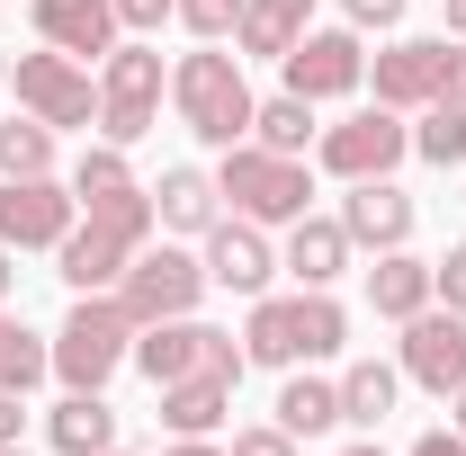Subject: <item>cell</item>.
<instances>
[{"instance_id": "1", "label": "cell", "mask_w": 466, "mask_h": 456, "mask_svg": "<svg viewBox=\"0 0 466 456\" xmlns=\"http://www.w3.org/2000/svg\"><path fill=\"white\" fill-rule=\"evenodd\" d=\"M171 108L179 125L198 134V144H251V81H242V55H225V45H198V55L171 63Z\"/></svg>"}, {"instance_id": "2", "label": "cell", "mask_w": 466, "mask_h": 456, "mask_svg": "<svg viewBox=\"0 0 466 456\" xmlns=\"http://www.w3.org/2000/svg\"><path fill=\"white\" fill-rule=\"evenodd\" d=\"M216 197H233V215L242 224H279L288 233L296 215H314V171L296 162V153H260V144H225V162H216Z\"/></svg>"}, {"instance_id": "3", "label": "cell", "mask_w": 466, "mask_h": 456, "mask_svg": "<svg viewBox=\"0 0 466 456\" xmlns=\"http://www.w3.org/2000/svg\"><path fill=\"white\" fill-rule=\"evenodd\" d=\"M126 358H135V313L116 295H72V313L55 332V376L72 394H108V376Z\"/></svg>"}, {"instance_id": "4", "label": "cell", "mask_w": 466, "mask_h": 456, "mask_svg": "<svg viewBox=\"0 0 466 456\" xmlns=\"http://www.w3.org/2000/svg\"><path fill=\"white\" fill-rule=\"evenodd\" d=\"M162 90H171L162 55L135 45V36H116L99 55V144H144L162 125Z\"/></svg>"}, {"instance_id": "5", "label": "cell", "mask_w": 466, "mask_h": 456, "mask_svg": "<svg viewBox=\"0 0 466 456\" xmlns=\"http://www.w3.org/2000/svg\"><path fill=\"white\" fill-rule=\"evenodd\" d=\"M314 162L341 179H395V162H412V125H404V108H359V116H341V125H323L314 134Z\"/></svg>"}, {"instance_id": "6", "label": "cell", "mask_w": 466, "mask_h": 456, "mask_svg": "<svg viewBox=\"0 0 466 456\" xmlns=\"http://www.w3.org/2000/svg\"><path fill=\"white\" fill-rule=\"evenodd\" d=\"M198 295H207V260H188V251H135L126 260V278H116V304L135 313V332L144 322H171V313H198Z\"/></svg>"}, {"instance_id": "7", "label": "cell", "mask_w": 466, "mask_h": 456, "mask_svg": "<svg viewBox=\"0 0 466 456\" xmlns=\"http://www.w3.org/2000/svg\"><path fill=\"white\" fill-rule=\"evenodd\" d=\"M9 90H18V108L46 116L55 134H63V125H99V81H90L72 55H55V45L9 63Z\"/></svg>"}, {"instance_id": "8", "label": "cell", "mask_w": 466, "mask_h": 456, "mask_svg": "<svg viewBox=\"0 0 466 456\" xmlns=\"http://www.w3.org/2000/svg\"><path fill=\"white\" fill-rule=\"evenodd\" d=\"M288 72V90L296 99H350V90H368V45H359V27H305L296 36V55L279 63Z\"/></svg>"}, {"instance_id": "9", "label": "cell", "mask_w": 466, "mask_h": 456, "mask_svg": "<svg viewBox=\"0 0 466 456\" xmlns=\"http://www.w3.org/2000/svg\"><path fill=\"white\" fill-rule=\"evenodd\" d=\"M81 224V197H72V179H0V242L9 251H55L63 233Z\"/></svg>"}, {"instance_id": "10", "label": "cell", "mask_w": 466, "mask_h": 456, "mask_svg": "<svg viewBox=\"0 0 466 456\" xmlns=\"http://www.w3.org/2000/svg\"><path fill=\"white\" fill-rule=\"evenodd\" d=\"M395 367H404L412 385H431V394L449 402V394L466 385V313H449V304H421V313L404 322V358H395Z\"/></svg>"}, {"instance_id": "11", "label": "cell", "mask_w": 466, "mask_h": 456, "mask_svg": "<svg viewBox=\"0 0 466 456\" xmlns=\"http://www.w3.org/2000/svg\"><path fill=\"white\" fill-rule=\"evenodd\" d=\"M368 81H377V108L421 116L440 99V81H449V36H395L386 55L368 63Z\"/></svg>"}, {"instance_id": "12", "label": "cell", "mask_w": 466, "mask_h": 456, "mask_svg": "<svg viewBox=\"0 0 466 456\" xmlns=\"http://www.w3.org/2000/svg\"><path fill=\"white\" fill-rule=\"evenodd\" d=\"M269 278H279L269 233L242 224V215H216V224H207V286H225V295H269Z\"/></svg>"}, {"instance_id": "13", "label": "cell", "mask_w": 466, "mask_h": 456, "mask_svg": "<svg viewBox=\"0 0 466 456\" xmlns=\"http://www.w3.org/2000/svg\"><path fill=\"white\" fill-rule=\"evenodd\" d=\"M412 224H421V206H412L395 179H350V197H341V233H350V251H404Z\"/></svg>"}, {"instance_id": "14", "label": "cell", "mask_w": 466, "mask_h": 456, "mask_svg": "<svg viewBox=\"0 0 466 456\" xmlns=\"http://www.w3.org/2000/svg\"><path fill=\"white\" fill-rule=\"evenodd\" d=\"M27 18H36V36L55 45V55H72V63H90V55H108L116 36V0H27Z\"/></svg>"}, {"instance_id": "15", "label": "cell", "mask_w": 466, "mask_h": 456, "mask_svg": "<svg viewBox=\"0 0 466 456\" xmlns=\"http://www.w3.org/2000/svg\"><path fill=\"white\" fill-rule=\"evenodd\" d=\"M207 341H216V322H198V313L144 322V332H135V367H144L153 394H162V385H179V376H207Z\"/></svg>"}, {"instance_id": "16", "label": "cell", "mask_w": 466, "mask_h": 456, "mask_svg": "<svg viewBox=\"0 0 466 456\" xmlns=\"http://www.w3.org/2000/svg\"><path fill=\"white\" fill-rule=\"evenodd\" d=\"M126 260H135V251H126L116 233H99L90 215H81V224H72V233L55 242V278L72 286V295H116V278H126Z\"/></svg>"}, {"instance_id": "17", "label": "cell", "mask_w": 466, "mask_h": 456, "mask_svg": "<svg viewBox=\"0 0 466 456\" xmlns=\"http://www.w3.org/2000/svg\"><path fill=\"white\" fill-rule=\"evenodd\" d=\"M242 349H251V367H314L305 358V295H251Z\"/></svg>"}, {"instance_id": "18", "label": "cell", "mask_w": 466, "mask_h": 456, "mask_svg": "<svg viewBox=\"0 0 466 456\" xmlns=\"http://www.w3.org/2000/svg\"><path fill=\"white\" fill-rule=\"evenodd\" d=\"M305 27H314V0H242L233 55H242V63H288Z\"/></svg>"}, {"instance_id": "19", "label": "cell", "mask_w": 466, "mask_h": 456, "mask_svg": "<svg viewBox=\"0 0 466 456\" xmlns=\"http://www.w3.org/2000/svg\"><path fill=\"white\" fill-rule=\"evenodd\" d=\"M279 269H288L296 286H332V278L350 269L341 215H296V224H288V251H279Z\"/></svg>"}, {"instance_id": "20", "label": "cell", "mask_w": 466, "mask_h": 456, "mask_svg": "<svg viewBox=\"0 0 466 456\" xmlns=\"http://www.w3.org/2000/svg\"><path fill=\"white\" fill-rule=\"evenodd\" d=\"M421 304H440V286H431V260H412V251H377V269H368V313H386V322H412Z\"/></svg>"}, {"instance_id": "21", "label": "cell", "mask_w": 466, "mask_h": 456, "mask_svg": "<svg viewBox=\"0 0 466 456\" xmlns=\"http://www.w3.org/2000/svg\"><path fill=\"white\" fill-rule=\"evenodd\" d=\"M279 430H288V439H332V430H341V376L288 367V385H279Z\"/></svg>"}, {"instance_id": "22", "label": "cell", "mask_w": 466, "mask_h": 456, "mask_svg": "<svg viewBox=\"0 0 466 456\" xmlns=\"http://www.w3.org/2000/svg\"><path fill=\"white\" fill-rule=\"evenodd\" d=\"M225 411H233L225 376H179V385H162V430H171V439H216Z\"/></svg>"}, {"instance_id": "23", "label": "cell", "mask_w": 466, "mask_h": 456, "mask_svg": "<svg viewBox=\"0 0 466 456\" xmlns=\"http://www.w3.org/2000/svg\"><path fill=\"white\" fill-rule=\"evenodd\" d=\"M46 439H55V456H108L116 448L108 394H63L55 411H46Z\"/></svg>"}, {"instance_id": "24", "label": "cell", "mask_w": 466, "mask_h": 456, "mask_svg": "<svg viewBox=\"0 0 466 456\" xmlns=\"http://www.w3.org/2000/svg\"><path fill=\"white\" fill-rule=\"evenodd\" d=\"M153 215H162V233H207L216 215H225V197H216V179L207 171H162V188H153Z\"/></svg>"}, {"instance_id": "25", "label": "cell", "mask_w": 466, "mask_h": 456, "mask_svg": "<svg viewBox=\"0 0 466 456\" xmlns=\"http://www.w3.org/2000/svg\"><path fill=\"white\" fill-rule=\"evenodd\" d=\"M395 394H404V367H386V358H350L341 367V421H359V430H377L395 411Z\"/></svg>"}, {"instance_id": "26", "label": "cell", "mask_w": 466, "mask_h": 456, "mask_svg": "<svg viewBox=\"0 0 466 456\" xmlns=\"http://www.w3.org/2000/svg\"><path fill=\"white\" fill-rule=\"evenodd\" d=\"M314 134H323V125H314V99H296V90H279V99L251 108V144H260V153H296V162H305Z\"/></svg>"}, {"instance_id": "27", "label": "cell", "mask_w": 466, "mask_h": 456, "mask_svg": "<svg viewBox=\"0 0 466 456\" xmlns=\"http://www.w3.org/2000/svg\"><path fill=\"white\" fill-rule=\"evenodd\" d=\"M46 376H55V341H36V332L0 304V385H9V394H36Z\"/></svg>"}, {"instance_id": "28", "label": "cell", "mask_w": 466, "mask_h": 456, "mask_svg": "<svg viewBox=\"0 0 466 456\" xmlns=\"http://www.w3.org/2000/svg\"><path fill=\"white\" fill-rule=\"evenodd\" d=\"M46 171H55V125L18 108L0 125V179H46Z\"/></svg>"}, {"instance_id": "29", "label": "cell", "mask_w": 466, "mask_h": 456, "mask_svg": "<svg viewBox=\"0 0 466 456\" xmlns=\"http://www.w3.org/2000/svg\"><path fill=\"white\" fill-rule=\"evenodd\" d=\"M412 153H421L431 171H458V162H466V108H458V99H431V108H421Z\"/></svg>"}, {"instance_id": "30", "label": "cell", "mask_w": 466, "mask_h": 456, "mask_svg": "<svg viewBox=\"0 0 466 456\" xmlns=\"http://www.w3.org/2000/svg\"><path fill=\"white\" fill-rule=\"evenodd\" d=\"M108 188H135V171H126V144H81V162H72V197L90 206V197H108Z\"/></svg>"}, {"instance_id": "31", "label": "cell", "mask_w": 466, "mask_h": 456, "mask_svg": "<svg viewBox=\"0 0 466 456\" xmlns=\"http://www.w3.org/2000/svg\"><path fill=\"white\" fill-rule=\"evenodd\" d=\"M179 27H188L198 45H225L233 27H242V0H179Z\"/></svg>"}, {"instance_id": "32", "label": "cell", "mask_w": 466, "mask_h": 456, "mask_svg": "<svg viewBox=\"0 0 466 456\" xmlns=\"http://www.w3.org/2000/svg\"><path fill=\"white\" fill-rule=\"evenodd\" d=\"M431 286L449 313H466V242H449V260H431Z\"/></svg>"}, {"instance_id": "33", "label": "cell", "mask_w": 466, "mask_h": 456, "mask_svg": "<svg viewBox=\"0 0 466 456\" xmlns=\"http://www.w3.org/2000/svg\"><path fill=\"white\" fill-rule=\"evenodd\" d=\"M225 456H296V439L279 430V421H260V430H233V448Z\"/></svg>"}, {"instance_id": "34", "label": "cell", "mask_w": 466, "mask_h": 456, "mask_svg": "<svg viewBox=\"0 0 466 456\" xmlns=\"http://www.w3.org/2000/svg\"><path fill=\"white\" fill-rule=\"evenodd\" d=\"M162 18H179V0H116V27L126 36H153Z\"/></svg>"}, {"instance_id": "35", "label": "cell", "mask_w": 466, "mask_h": 456, "mask_svg": "<svg viewBox=\"0 0 466 456\" xmlns=\"http://www.w3.org/2000/svg\"><path fill=\"white\" fill-rule=\"evenodd\" d=\"M404 9L412 0H341V18L359 27V36H368V27H404Z\"/></svg>"}, {"instance_id": "36", "label": "cell", "mask_w": 466, "mask_h": 456, "mask_svg": "<svg viewBox=\"0 0 466 456\" xmlns=\"http://www.w3.org/2000/svg\"><path fill=\"white\" fill-rule=\"evenodd\" d=\"M18 430H27V394L0 385V448H18Z\"/></svg>"}, {"instance_id": "37", "label": "cell", "mask_w": 466, "mask_h": 456, "mask_svg": "<svg viewBox=\"0 0 466 456\" xmlns=\"http://www.w3.org/2000/svg\"><path fill=\"white\" fill-rule=\"evenodd\" d=\"M440 99H458V108H466V36H449V81H440Z\"/></svg>"}, {"instance_id": "38", "label": "cell", "mask_w": 466, "mask_h": 456, "mask_svg": "<svg viewBox=\"0 0 466 456\" xmlns=\"http://www.w3.org/2000/svg\"><path fill=\"white\" fill-rule=\"evenodd\" d=\"M412 456H466V439H458V430H421V439H412Z\"/></svg>"}, {"instance_id": "39", "label": "cell", "mask_w": 466, "mask_h": 456, "mask_svg": "<svg viewBox=\"0 0 466 456\" xmlns=\"http://www.w3.org/2000/svg\"><path fill=\"white\" fill-rule=\"evenodd\" d=\"M162 456H225V448H216V439H171Z\"/></svg>"}, {"instance_id": "40", "label": "cell", "mask_w": 466, "mask_h": 456, "mask_svg": "<svg viewBox=\"0 0 466 456\" xmlns=\"http://www.w3.org/2000/svg\"><path fill=\"white\" fill-rule=\"evenodd\" d=\"M9 286H18V251L0 242V304H9Z\"/></svg>"}, {"instance_id": "41", "label": "cell", "mask_w": 466, "mask_h": 456, "mask_svg": "<svg viewBox=\"0 0 466 456\" xmlns=\"http://www.w3.org/2000/svg\"><path fill=\"white\" fill-rule=\"evenodd\" d=\"M440 18H449V36H466V0H440Z\"/></svg>"}, {"instance_id": "42", "label": "cell", "mask_w": 466, "mask_h": 456, "mask_svg": "<svg viewBox=\"0 0 466 456\" xmlns=\"http://www.w3.org/2000/svg\"><path fill=\"white\" fill-rule=\"evenodd\" d=\"M449 402H458V421H449V430H458V439H466V385H458V394H449Z\"/></svg>"}, {"instance_id": "43", "label": "cell", "mask_w": 466, "mask_h": 456, "mask_svg": "<svg viewBox=\"0 0 466 456\" xmlns=\"http://www.w3.org/2000/svg\"><path fill=\"white\" fill-rule=\"evenodd\" d=\"M341 456H386V448H377V439H359V448H341Z\"/></svg>"}, {"instance_id": "44", "label": "cell", "mask_w": 466, "mask_h": 456, "mask_svg": "<svg viewBox=\"0 0 466 456\" xmlns=\"http://www.w3.org/2000/svg\"><path fill=\"white\" fill-rule=\"evenodd\" d=\"M0 81H9V55H0Z\"/></svg>"}, {"instance_id": "45", "label": "cell", "mask_w": 466, "mask_h": 456, "mask_svg": "<svg viewBox=\"0 0 466 456\" xmlns=\"http://www.w3.org/2000/svg\"><path fill=\"white\" fill-rule=\"evenodd\" d=\"M0 456H27V448H0Z\"/></svg>"}, {"instance_id": "46", "label": "cell", "mask_w": 466, "mask_h": 456, "mask_svg": "<svg viewBox=\"0 0 466 456\" xmlns=\"http://www.w3.org/2000/svg\"><path fill=\"white\" fill-rule=\"evenodd\" d=\"M108 456H135V448H108Z\"/></svg>"}]
</instances>
